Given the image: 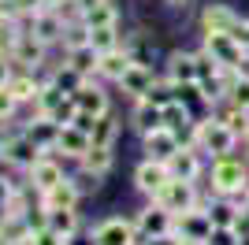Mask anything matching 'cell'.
<instances>
[{
    "label": "cell",
    "instance_id": "1",
    "mask_svg": "<svg viewBox=\"0 0 249 245\" xmlns=\"http://www.w3.org/2000/svg\"><path fill=\"white\" fill-rule=\"evenodd\" d=\"M194 141H197L201 153L208 156H231L234 145H238V134L231 130L223 119H205V122H194Z\"/></svg>",
    "mask_w": 249,
    "mask_h": 245
},
{
    "label": "cell",
    "instance_id": "2",
    "mask_svg": "<svg viewBox=\"0 0 249 245\" xmlns=\"http://www.w3.org/2000/svg\"><path fill=\"white\" fill-rule=\"evenodd\" d=\"M249 190V171L246 163L234 160V156H219L216 163H212V193L219 197H238Z\"/></svg>",
    "mask_w": 249,
    "mask_h": 245
},
{
    "label": "cell",
    "instance_id": "3",
    "mask_svg": "<svg viewBox=\"0 0 249 245\" xmlns=\"http://www.w3.org/2000/svg\"><path fill=\"white\" fill-rule=\"evenodd\" d=\"M134 227H138V234H142V242H153V238H160V234H175V215L156 201V204H149V208L138 212Z\"/></svg>",
    "mask_w": 249,
    "mask_h": 245
},
{
    "label": "cell",
    "instance_id": "4",
    "mask_svg": "<svg viewBox=\"0 0 249 245\" xmlns=\"http://www.w3.org/2000/svg\"><path fill=\"white\" fill-rule=\"evenodd\" d=\"M156 201L164 204L171 215L197 208V193H194V182H186V178H167V186L160 190V193H156Z\"/></svg>",
    "mask_w": 249,
    "mask_h": 245
},
{
    "label": "cell",
    "instance_id": "5",
    "mask_svg": "<svg viewBox=\"0 0 249 245\" xmlns=\"http://www.w3.org/2000/svg\"><path fill=\"white\" fill-rule=\"evenodd\" d=\"M205 52L219 63V67H231V71H234L242 63V56H246V49H242L231 34H205Z\"/></svg>",
    "mask_w": 249,
    "mask_h": 245
},
{
    "label": "cell",
    "instance_id": "6",
    "mask_svg": "<svg viewBox=\"0 0 249 245\" xmlns=\"http://www.w3.org/2000/svg\"><path fill=\"white\" fill-rule=\"evenodd\" d=\"M182 149V134L171 130V126H156V130L145 134V156L149 160H171V156Z\"/></svg>",
    "mask_w": 249,
    "mask_h": 245
},
{
    "label": "cell",
    "instance_id": "7",
    "mask_svg": "<svg viewBox=\"0 0 249 245\" xmlns=\"http://www.w3.org/2000/svg\"><path fill=\"white\" fill-rule=\"evenodd\" d=\"M93 245H138V227L112 215L93 230Z\"/></svg>",
    "mask_w": 249,
    "mask_h": 245
},
{
    "label": "cell",
    "instance_id": "8",
    "mask_svg": "<svg viewBox=\"0 0 249 245\" xmlns=\"http://www.w3.org/2000/svg\"><path fill=\"white\" fill-rule=\"evenodd\" d=\"M41 145L34 141L30 134H22V138H11V141H4V149H0V156H4V160L8 163H15V167H26V171H30L34 163L41 160Z\"/></svg>",
    "mask_w": 249,
    "mask_h": 245
},
{
    "label": "cell",
    "instance_id": "9",
    "mask_svg": "<svg viewBox=\"0 0 249 245\" xmlns=\"http://www.w3.org/2000/svg\"><path fill=\"white\" fill-rule=\"evenodd\" d=\"M167 178H171V171H167L164 160H145V163H138V171H134V186L142 190V193H149L153 201H156V193L167 186Z\"/></svg>",
    "mask_w": 249,
    "mask_h": 245
},
{
    "label": "cell",
    "instance_id": "10",
    "mask_svg": "<svg viewBox=\"0 0 249 245\" xmlns=\"http://www.w3.org/2000/svg\"><path fill=\"white\" fill-rule=\"evenodd\" d=\"M63 30H67V22H63V15L56 8H34V19H30V34L37 41H60Z\"/></svg>",
    "mask_w": 249,
    "mask_h": 245
},
{
    "label": "cell",
    "instance_id": "11",
    "mask_svg": "<svg viewBox=\"0 0 249 245\" xmlns=\"http://www.w3.org/2000/svg\"><path fill=\"white\" fill-rule=\"evenodd\" d=\"M175 234L178 238H197V242H205L208 234H212V219H208V208H190V212H178L175 215Z\"/></svg>",
    "mask_w": 249,
    "mask_h": 245
},
{
    "label": "cell",
    "instance_id": "12",
    "mask_svg": "<svg viewBox=\"0 0 249 245\" xmlns=\"http://www.w3.org/2000/svg\"><path fill=\"white\" fill-rule=\"evenodd\" d=\"M238 19L242 15L231 8V4H205V11H201V30L205 34H231Z\"/></svg>",
    "mask_w": 249,
    "mask_h": 245
},
{
    "label": "cell",
    "instance_id": "13",
    "mask_svg": "<svg viewBox=\"0 0 249 245\" xmlns=\"http://www.w3.org/2000/svg\"><path fill=\"white\" fill-rule=\"evenodd\" d=\"M153 86H156V74H153L149 63H130V67L123 71V78H119V89H123L126 97H134V101L145 97Z\"/></svg>",
    "mask_w": 249,
    "mask_h": 245
},
{
    "label": "cell",
    "instance_id": "14",
    "mask_svg": "<svg viewBox=\"0 0 249 245\" xmlns=\"http://www.w3.org/2000/svg\"><path fill=\"white\" fill-rule=\"evenodd\" d=\"M167 78L175 82V86L201 82V60L190 56V52H171V56H167Z\"/></svg>",
    "mask_w": 249,
    "mask_h": 245
},
{
    "label": "cell",
    "instance_id": "15",
    "mask_svg": "<svg viewBox=\"0 0 249 245\" xmlns=\"http://www.w3.org/2000/svg\"><path fill=\"white\" fill-rule=\"evenodd\" d=\"M130 52L123 49V45H115V49H108V52H97V74H104V78H112V82H119L123 78V71L130 67Z\"/></svg>",
    "mask_w": 249,
    "mask_h": 245
},
{
    "label": "cell",
    "instance_id": "16",
    "mask_svg": "<svg viewBox=\"0 0 249 245\" xmlns=\"http://www.w3.org/2000/svg\"><path fill=\"white\" fill-rule=\"evenodd\" d=\"M201 149H178L171 160H167V171H171V178H186V182H197V175H201Z\"/></svg>",
    "mask_w": 249,
    "mask_h": 245
},
{
    "label": "cell",
    "instance_id": "17",
    "mask_svg": "<svg viewBox=\"0 0 249 245\" xmlns=\"http://www.w3.org/2000/svg\"><path fill=\"white\" fill-rule=\"evenodd\" d=\"M130 119H134V126L142 134H149V130H156V126H164V104H156L153 97H138Z\"/></svg>",
    "mask_w": 249,
    "mask_h": 245
},
{
    "label": "cell",
    "instance_id": "18",
    "mask_svg": "<svg viewBox=\"0 0 249 245\" xmlns=\"http://www.w3.org/2000/svg\"><path fill=\"white\" fill-rule=\"evenodd\" d=\"M78 186L71 182V178H63V182H56L52 190H45L41 193V208L45 212H56V208H74L78 204Z\"/></svg>",
    "mask_w": 249,
    "mask_h": 245
},
{
    "label": "cell",
    "instance_id": "19",
    "mask_svg": "<svg viewBox=\"0 0 249 245\" xmlns=\"http://www.w3.org/2000/svg\"><path fill=\"white\" fill-rule=\"evenodd\" d=\"M56 149H63V156H74V160H82L89 149H93V138L82 130V126H63L60 130V141H56Z\"/></svg>",
    "mask_w": 249,
    "mask_h": 245
},
{
    "label": "cell",
    "instance_id": "20",
    "mask_svg": "<svg viewBox=\"0 0 249 245\" xmlns=\"http://www.w3.org/2000/svg\"><path fill=\"white\" fill-rule=\"evenodd\" d=\"M71 97H74V104H78L82 112H89V115H104V112H108V97H104L101 86H89V82H82V86H78Z\"/></svg>",
    "mask_w": 249,
    "mask_h": 245
},
{
    "label": "cell",
    "instance_id": "21",
    "mask_svg": "<svg viewBox=\"0 0 249 245\" xmlns=\"http://www.w3.org/2000/svg\"><path fill=\"white\" fill-rule=\"evenodd\" d=\"M60 130H63V126H60L56 119H49V115H41L37 122H30V126H26V134H30L34 141L41 145L45 153H49V149H56V141H60Z\"/></svg>",
    "mask_w": 249,
    "mask_h": 245
},
{
    "label": "cell",
    "instance_id": "22",
    "mask_svg": "<svg viewBox=\"0 0 249 245\" xmlns=\"http://www.w3.org/2000/svg\"><path fill=\"white\" fill-rule=\"evenodd\" d=\"M30 182H34V190H41V193H45V190H52L56 182H63L60 163H52V160H45V156H41V160L30 167Z\"/></svg>",
    "mask_w": 249,
    "mask_h": 245
},
{
    "label": "cell",
    "instance_id": "23",
    "mask_svg": "<svg viewBox=\"0 0 249 245\" xmlns=\"http://www.w3.org/2000/svg\"><path fill=\"white\" fill-rule=\"evenodd\" d=\"M11 60L26 63V67H41V60H45V41H37L34 34H22L19 45H15V56H11Z\"/></svg>",
    "mask_w": 249,
    "mask_h": 245
},
{
    "label": "cell",
    "instance_id": "24",
    "mask_svg": "<svg viewBox=\"0 0 249 245\" xmlns=\"http://www.w3.org/2000/svg\"><path fill=\"white\" fill-rule=\"evenodd\" d=\"M93 145H108L112 149V141L119 138V119H115L112 112H104V115H97V122H93Z\"/></svg>",
    "mask_w": 249,
    "mask_h": 245
},
{
    "label": "cell",
    "instance_id": "25",
    "mask_svg": "<svg viewBox=\"0 0 249 245\" xmlns=\"http://www.w3.org/2000/svg\"><path fill=\"white\" fill-rule=\"evenodd\" d=\"M49 227L63 238H74L78 234V212L74 208H56V212H49Z\"/></svg>",
    "mask_w": 249,
    "mask_h": 245
},
{
    "label": "cell",
    "instance_id": "26",
    "mask_svg": "<svg viewBox=\"0 0 249 245\" xmlns=\"http://www.w3.org/2000/svg\"><path fill=\"white\" fill-rule=\"evenodd\" d=\"M164 126H171V130H186L190 126V108L182 104V97H171V101L164 104Z\"/></svg>",
    "mask_w": 249,
    "mask_h": 245
},
{
    "label": "cell",
    "instance_id": "27",
    "mask_svg": "<svg viewBox=\"0 0 249 245\" xmlns=\"http://www.w3.org/2000/svg\"><path fill=\"white\" fill-rule=\"evenodd\" d=\"M238 204H231L227 197H219V201L208 204V219H212V227H234V219H238Z\"/></svg>",
    "mask_w": 249,
    "mask_h": 245
},
{
    "label": "cell",
    "instance_id": "28",
    "mask_svg": "<svg viewBox=\"0 0 249 245\" xmlns=\"http://www.w3.org/2000/svg\"><path fill=\"white\" fill-rule=\"evenodd\" d=\"M82 22L89 30H93V26H115V22H119V11H115L108 0H101V4H93V8L82 15Z\"/></svg>",
    "mask_w": 249,
    "mask_h": 245
},
{
    "label": "cell",
    "instance_id": "29",
    "mask_svg": "<svg viewBox=\"0 0 249 245\" xmlns=\"http://www.w3.org/2000/svg\"><path fill=\"white\" fill-rule=\"evenodd\" d=\"M67 60H71V67H74L78 74H86V78H89V74L97 71V49H93V45H86V49L67 52Z\"/></svg>",
    "mask_w": 249,
    "mask_h": 245
},
{
    "label": "cell",
    "instance_id": "30",
    "mask_svg": "<svg viewBox=\"0 0 249 245\" xmlns=\"http://www.w3.org/2000/svg\"><path fill=\"white\" fill-rule=\"evenodd\" d=\"M82 167H89V171H97V175H108V167H112V149H108V145H93V149L82 156Z\"/></svg>",
    "mask_w": 249,
    "mask_h": 245
},
{
    "label": "cell",
    "instance_id": "31",
    "mask_svg": "<svg viewBox=\"0 0 249 245\" xmlns=\"http://www.w3.org/2000/svg\"><path fill=\"white\" fill-rule=\"evenodd\" d=\"M63 101V89L56 86V82H49V86H41L37 89V97H34V104H37V112L41 115H52V108Z\"/></svg>",
    "mask_w": 249,
    "mask_h": 245
},
{
    "label": "cell",
    "instance_id": "32",
    "mask_svg": "<svg viewBox=\"0 0 249 245\" xmlns=\"http://www.w3.org/2000/svg\"><path fill=\"white\" fill-rule=\"evenodd\" d=\"M8 89H11V97H15V101H34L41 86L34 82V74H15V78L8 82Z\"/></svg>",
    "mask_w": 249,
    "mask_h": 245
},
{
    "label": "cell",
    "instance_id": "33",
    "mask_svg": "<svg viewBox=\"0 0 249 245\" xmlns=\"http://www.w3.org/2000/svg\"><path fill=\"white\" fill-rule=\"evenodd\" d=\"M115 26H93V30H89V45H93L97 52H108V49H115V45H119V37H115Z\"/></svg>",
    "mask_w": 249,
    "mask_h": 245
},
{
    "label": "cell",
    "instance_id": "34",
    "mask_svg": "<svg viewBox=\"0 0 249 245\" xmlns=\"http://www.w3.org/2000/svg\"><path fill=\"white\" fill-rule=\"evenodd\" d=\"M227 101L234 104V108H246L249 112V78L234 74V82H231V89H227Z\"/></svg>",
    "mask_w": 249,
    "mask_h": 245
},
{
    "label": "cell",
    "instance_id": "35",
    "mask_svg": "<svg viewBox=\"0 0 249 245\" xmlns=\"http://www.w3.org/2000/svg\"><path fill=\"white\" fill-rule=\"evenodd\" d=\"M86 45H89V26H67V30H63V49L67 52H74V49H86Z\"/></svg>",
    "mask_w": 249,
    "mask_h": 245
},
{
    "label": "cell",
    "instance_id": "36",
    "mask_svg": "<svg viewBox=\"0 0 249 245\" xmlns=\"http://www.w3.org/2000/svg\"><path fill=\"white\" fill-rule=\"evenodd\" d=\"M205 242H208V245H238L242 234L234 230V227H212V234H208Z\"/></svg>",
    "mask_w": 249,
    "mask_h": 245
},
{
    "label": "cell",
    "instance_id": "37",
    "mask_svg": "<svg viewBox=\"0 0 249 245\" xmlns=\"http://www.w3.org/2000/svg\"><path fill=\"white\" fill-rule=\"evenodd\" d=\"M101 178H104V175H97V171H89V167H82V171L74 175L71 182L78 186V193H89V190H97V186H101Z\"/></svg>",
    "mask_w": 249,
    "mask_h": 245
},
{
    "label": "cell",
    "instance_id": "38",
    "mask_svg": "<svg viewBox=\"0 0 249 245\" xmlns=\"http://www.w3.org/2000/svg\"><path fill=\"white\" fill-rule=\"evenodd\" d=\"M30 242L34 245H71V238H63V234H56L52 227H45V230H34Z\"/></svg>",
    "mask_w": 249,
    "mask_h": 245
},
{
    "label": "cell",
    "instance_id": "39",
    "mask_svg": "<svg viewBox=\"0 0 249 245\" xmlns=\"http://www.w3.org/2000/svg\"><path fill=\"white\" fill-rule=\"evenodd\" d=\"M15 104H19V101L11 97V89H8V86H0V122H4L11 112H15Z\"/></svg>",
    "mask_w": 249,
    "mask_h": 245
},
{
    "label": "cell",
    "instance_id": "40",
    "mask_svg": "<svg viewBox=\"0 0 249 245\" xmlns=\"http://www.w3.org/2000/svg\"><path fill=\"white\" fill-rule=\"evenodd\" d=\"M231 37H234V41L242 45V49L249 52V19H238V22H234V30H231Z\"/></svg>",
    "mask_w": 249,
    "mask_h": 245
},
{
    "label": "cell",
    "instance_id": "41",
    "mask_svg": "<svg viewBox=\"0 0 249 245\" xmlns=\"http://www.w3.org/2000/svg\"><path fill=\"white\" fill-rule=\"evenodd\" d=\"M8 82H11V63L0 56V86H8Z\"/></svg>",
    "mask_w": 249,
    "mask_h": 245
},
{
    "label": "cell",
    "instance_id": "42",
    "mask_svg": "<svg viewBox=\"0 0 249 245\" xmlns=\"http://www.w3.org/2000/svg\"><path fill=\"white\" fill-rule=\"evenodd\" d=\"M149 245H178V234H160V238H153Z\"/></svg>",
    "mask_w": 249,
    "mask_h": 245
},
{
    "label": "cell",
    "instance_id": "43",
    "mask_svg": "<svg viewBox=\"0 0 249 245\" xmlns=\"http://www.w3.org/2000/svg\"><path fill=\"white\" fill-rule=\"evenodd\" d=\"M234 74H242V78H249V52H246V56H242V63H238V67H234Z\"/></svg>",
    "mask_w": 249,
    "mask_h": 245
},
{
    "label": "cell",
    "instance_id": "44",
    "mask_svg": "<svg viewBox=\"0 0 249 245\" xmlns=\"http://www.w3.org/2000/svg\"><path fill=\"white\" fill-rule=\"evenodd\" d=\"M67 0H37V8H63Z\"/></svg>",
    "mask_w": 249,
    "mask_h": 245
},
{
    "label": "cell",
    "instance_id": "45",
    "mask_svg": "<svg viewBox=\"0 0 249 245\" xmlns=\"http://www.w3.org/2000/svg\"><path fill=\"white\" fill-rule=\"evenodd\" d=\"M178 245H208V242H197V238H178Z\"/></svg>",
    "mask_w": 249,
    "mask_h": 245
},
{
    "label": "cell",
    "instance_id": "46",
    "mask_svg": "<svg viewBox=\"0 0 249 245\" xmlns=\"http://www.w3.org/2000/svg\"><path fill=\"white\" fill-rule=\"evenodd\" d=\"M167 4H171V8H186L190 0H167Z\"/></svg>",
    "mask_w": 249,
    "mask_h": 245
},
{
    "label": "cell",
    "instance_id": "47",
    "mask_svg": "<svg viewBox=\"0 0 249 245\" xmlns=\"http://www.w3.org/2000/svg\"><path fill=\"white\" fill-rule=\"evenodd\" d=\"M238 245H249V234H242V242H238Z\"/></svg>",
    "mask_w": 249,
    "mask_h": 245
}]
</instances>
